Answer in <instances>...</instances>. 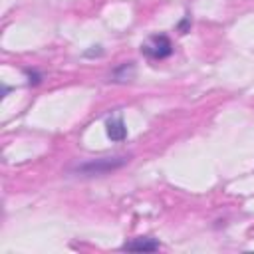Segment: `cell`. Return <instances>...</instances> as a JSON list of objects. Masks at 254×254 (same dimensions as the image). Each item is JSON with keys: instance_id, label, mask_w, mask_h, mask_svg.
I'll return each mask as SVG.
<instances>
[{"instance_id": "obj_1", "label": "cell", "mask_w": 254, "mask_h": 254, "mask_svg": "<svg viewBox=\"0 0 254 254\" xmlns=\"http://www.w3.org/2000/svg\"><path fill=\"white\" fill-rule=\"evenodd\" d=\"M125 163H129V157H127V155L101 157V159H93V161H87V163L77 165V167H75V173H77V175H83V177L107 175V173H111V171L121 169Z\"/></svg>"}, {"instance_id": "obj_2", "label": "cell", "mask_w": 254, "mask_h": 254, "mask_svg": "<svg viewBox=\"0 0 254 254\" xmlns=\"http://www.w3.org/2000/svg\"><path fill=\"white\" fill-rule=\"evenodd\" d=\"M141 52L149 58V60H165L173 54V44L169 40V36L165 34H155L151 36L147 42L141 44Z\"/></svg>"}, {"instance_id": "obj_3", "label": "cell", "mask_w": 254, "mask_h": 254, "mask_svg": "<svg viewBox=\"0 0 254 254\" xmlns=\"http://www.w3.org/2000/svg\"><path fill=\"white\" fill-rule=\"evenodd\" d=\"M121 248L123 250H129V252H157L161 248V244L155 238L141 236V238H133V240L125 242Z\"/></svg>"}, {"instance_id": "obj_4", "label": "cell", "mask_w": 254, "mask_h": 254, "mask_svg": "<svg viewBox=\"0 0 254 254\" xmlns=\"http://www.w3.org/2000/svg\"><path fill=\"white\" fill-rule=\"evenodd\" d=\"M105 133L113 143H121L127 137V127L121 117H111L105 121Z\"/></svg>"}, {"instance_id": "obj_5", "label": "cell", "mask_w": 254, "mask_h": 254, "mask_svg": "<svg viewBox=\"0 0 254 254\" xmlns=\"http://www.w3.org/2000/svg\"><path fill=\"white\" fill-rule=\"evenodd\" d=\"M135 75V64L133 62H123L121 65H117L113 71H111V81H129L133 79Z\"/></svg>"}, {"instance_id": "obj_6", "label": "cell", "mask_w": 254, "mask_h": 254, "mask_svg": "<svg viewBox=\"0 0 254 254\" xmlns=\"http://www.w3.org/2000/svg\"><path fill=\"white\" fill-rule=\"evenodd\" d=\"M24 73H26V77H28V83H30V85H38V83L42 81V75H40L36 69H24Z\"/></svg>"}, {"instance_id": "obj_7", "label": "cell", "mask_w": 254, "mask_h": 254, "mask_svg": "<svg viewBox=\"0 0 254 254\" xmlns=\"http://www.w3.org/2000/svg\"><path fill=\"white\" fill-rule=\"evenodd\" d=\"M189 26H190V20H189V18H183V22L179 24V32H181V34H185Z\"/></svg>"}, {"instance_id": "obj_8", "label": "cell", "mask_w": 254, "mask_h": 254, "mask_svg": "<svg viewBox=\"0 0 254 254\" xmlns=\"http://www.w3.org/2000/svg\"><path fill=\"white\" fill-rule=\"evenodd\" d=\"M101 54H103V50L97 46V50H87L83 56H85V58H91V56H101Z\"/></svg>"}, {"instance_id": "obj_9", "label": "cell", "mask_w": 254, "mask_h": 254, "mask_svg": "<svg viewBox=\"0 0 254 254\" xmlns=\"http://www.w3.org/2000/svg\"><path fill=\"white\" fill-rule=\"evenodd\" d=\"M10 93V87L8 85H4V89H2V95H8Z\"/></svg>"}]
</instances>
